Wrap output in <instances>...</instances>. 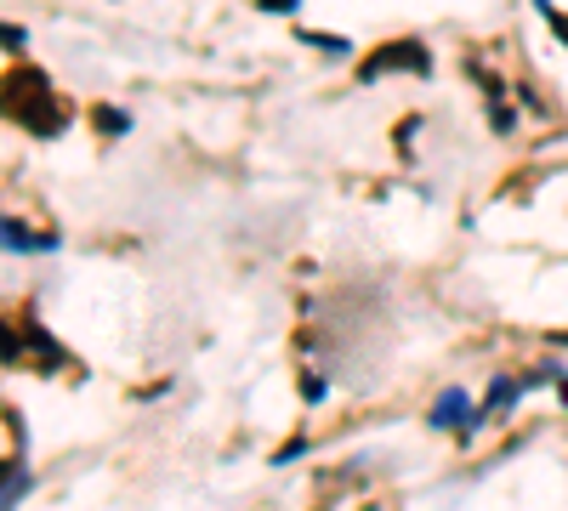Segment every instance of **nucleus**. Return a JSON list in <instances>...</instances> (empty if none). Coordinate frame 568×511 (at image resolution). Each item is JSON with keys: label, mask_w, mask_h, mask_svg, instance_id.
Wrapping results in <instances>:
<instances>
[{"label": "nucleus", "mask_w": 568, "mask_h": 511, "mask_svg": "<svg viewBox=\"0 0 568 511\" xmlns=\"http://www.w3.org/2000/svg\"><path fill=\"white\" fill-rule=\"evenodd\" d=\"M466 415H471L466 398H460V392H444L438 409H433V427H466Z\"/></svg>", "instance_id": "7ed1b4c3"}, {"label": "nucleus", "mask_w": 568, "mask_h": 511, "mask_svg": "<svg viewBox=\"0 0 568 511\" xmlns=\"http://www.w3.org/2000/svg\"><path fill=\"white\" fill-rule=\"evenodd\" d=\"M0 245H12V251H52V234H29V227H18V222H0Z\"/></svg>", "instance_id": "f03ea898"}, {"label": "nucleus", "mask_w": 568, "mask_h": 511, "mask_svg": "<svg viewBox=\"0 0 568 511\" xmlns=\"http://www.w3.org/2000/svg\"><path fill=\"white\" fill-rule=\"evenodd\" d=\"M546 23H551V29H557V34L568 40V18H562V12H546Z\"/></svg>", "instance_id": "20e7f679"}, {"label": "nucleus", "mask_w": 568, "mask_h": 511, "mask_svg": "<svg viewBox=\"0 0 568 511\" xmlns=\"http://www.w3.org/2000/svg\"><path fill=\"white\" fill-rule=\"evenodd\" d=\"M415 69V74H426V52L420 45H387V58H375V63H364V74H382V69Z\"/></svg>", "instance_id": "f257e3e1"}]
</instances>
